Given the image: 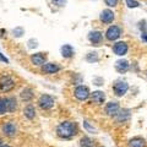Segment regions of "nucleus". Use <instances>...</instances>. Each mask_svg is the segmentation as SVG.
<instances>
[{
  "label": "nucleus",
  "mask_w": 147,
  "mask_h": 147,
  "mask_svg": "<svg viewBox=\"0 0 147 147\" xmlns=\"http://www.w3.org/2000/svg\"><path fill=\"white\" fill-rule=\"evenodd\" d=\"M57 134L63 139H70L77 134V125L72 121H63L57 127Z\"/></svg>",
  "instance_id": "f257e3e1"
},
{
  "label": "nucleus",
  "mask_w": 147,
  "mask_h": 147,
  "mask_svg": "<svg viewBox=\"0 0 147 147\" xmlns=\"http://www.w3.org/2000/svg\"><path fill=\"white\" fill-rule=\"evenodd\" d=\"M15 88V81L11 76L3 75L0 77V91L1 92H10Z\"/></svg>",
  "instance_id": "f03ea898"
},
{
  "label": "nucleus",
  "mask_w": 147,
  "mask_h": 147,
  "mask_svg": "<svg viewBox=\"0 0 147 147\" xmlns=\"http://www.w3.org/2000/svg\"><path fill=\"white\" fill-rule=\"evenodd\" d=\"M127 90H129V85H127L126 81L119 80L113 85V92L115 96H118V97H123V96L127 92Z\"/></svg>",
  "instance_id": "7ed1b4c3"
},
{
  "label": "nucleus",
  "mask_w": 147,
  "mask_h": 147,
  "mask_svg": "<svg viewBox=\"0 0 147 147\" xmlns=\"http://www.w3.org/2000/svg\"><path fill=\"white\" fill-rule=\"evenodd\" d=\"M121 36V28L117 25H113L108 27V30L105 31V38L110 42H113V40H117L119 37Z\"/></svg>",
  "instance_id": "20e7f679"
},
{
  "label": "nucleus",
  "mask_w": 147,
  "mask_h": 147,
  "mask_svg": "<svg viewBox=\"0 0 147 147\" xmlns=\"http://www.w3.org/2000/svg\"><path fill=\"white\" fill-rule=\"evenodd\" d=\"M74 96H75L79 100H86L91 96V92H90V90H88V87L87 86L80 85V86L76 87L75 91H74Z\"/></svg>",
  "instance_id": "39448f33"
},
{
  "label": "nucleus",
  "mask_w": 147,
  "mask_h": 147,
  "mask_svg": "<svg viewBox=\"0 0 147 147\" xmlns=\"http://www.w3.org/2000/svg\"><path fill=\"white\" fill-rule=\"evenodd\" d=\"M54 102H55L54 98L52 97V96H49V94H42V96L39 97V99H38L39 107L42 108V109H44V110L53 108Z\"/></svg>",
  "instance_id": "423d86ee"
},
{
  "label": "nucleus",
  "mask_w": 147,
  "mask_h": 147,
  "mask_svg": "<svg viewBox=\"0 0 147 147\" xmlns=\"http://www.w3.org/2000/svg\"><path fill=\"white\" fill-rule=\"evenodd\" d=\"M104 112L108 117H117L118 113L120 112V105H119L118 102H109L105 104Z\"/></svg>",
  "instance_id": "0eeeda50"
},
{
  "label": "nucleus",
  "mask_w": 147,
  "mask_h": 147,
  "mask_svg": "<svg viewBox=\"0 0 147 147\" xmlns=\"http://www.w3.org/2000/svg\"><path fill=\"white\" fill-rule=\"evenodd\" d=\"M114 18H115V13L110 10V9H104L99 15V20L102 21L103 24H107V25L112 24L114 21Z\"/></svg>",
  "instance_id": "6e6552de"
},
{
  "label": "nucleus",
  "mask_w": 147,
  "mask_h": 147,
  "mask_svg": "<svg viewBox=\"0 0 147 147\" xmlns=\"http://www.w3.org/2000/svg\"><path fill=\"white\" fill-rule=\"evenodd\" d=\"M59 70H61V66L58 65L57 63H45L42 66V72L47 74V75H52V74H57Z\"/></svg>",
  "instance_id": "1a4fd4ad"
},
{
  "label": "nucleus",
  "mask_w": 147,
  "mask_h": 147,
  "mask_svg": "<svg viewBox=\"0 0 147 147\" xmlns=\"http://www.w3.org/2000/svg\"><path fill=\"white\" fill-rule=\"evenodd\" d=\"M3 132H4V135H6L9 137H12V136H15L16 135V132H17V127L16 125L13 124L12 121H9V123H5L3 125Z\"/></svg>",
  "instance_id": "9d476101"
},
{
  "label": "nucleus",
  "mask_w": 147,
  "mask_h": 147,
  "mask_svg": "<svg viewBox=\"0 0 147 147\" xmlns=\"http://www.w3.org/2000/svg\"><path fill=\"white\" fill-rule=\"evenodd\" d=\"M31 61L33 65L37 66H40V65H44L45 61H47V55L44 53H36V54H32L31 55Z\"/></svg>",
  "instance_id": "9b49d317"
},
{
  "label": "nucleus",
  "mask_w": 147,
  "mask_h": 147,
  "mask_svg": "<svg viewBox=\"0 0 147 147\" xmlns=\"http://www.w3.org/2000/svg\"><path fill=\"white\" fill-rule=\"evenodd\" d=\"M88 40L92 44L98 45L103 40V33L100 31H91L88 33Z\"/></svg>",
  "instance_id": "f8f14e48"
},
{
  "label": "nucleus",
  "mask_w": 147,
  "mask_h": 147,
  "mask_svg": "<svg viewBox=\"0 0 147 147\" xmlns=\"http://www.w3.org/2000/svg\"><path fill=\"white\" fill-rule=\"evenodd\" d=\"M127 44L125 42H118L113 45V52L115 55H119V57H123V55H125L127 53Z\"/></svg>",
  "instance_id": "ddd939ff"
},
{
  "label": "nucleus",
  "mask_w": 147,
  "mask_h": 147,
  "mask_svg": "<svg viewBox=\"0 0 147 147\" xmlns=\"http://www.w3.org/2000/svg\"><path fill=\"white\" fill-rule=\"evenodd\" d=\"M91 99L96 104H103L105 100V94L102 91H94L91 93Z\"/></svg>",
  "instance_id": "4468645a"
},
{
  "label": "nucleus",
  "mask_w": 147,
  "mask_h": 147,
  "mask_svg": "<svg viewBox=\"0 0 147 147\" xmlns=\"http://www.w3.org/2000/svg\"><path fill=\"white\" fill-rule=\"evenodd\" d=\"M129 69H130V64L125 59H120V60H118L115 63V70L119 74H125Z\"/></svg>",
  "instance_id": "2eb2a0df"
},
{
  "label": "nucleus",
  "mask_w": 147,
  "mask_h": 147,
  "mask_svg": "<svg viewBox=\"0 0 147 147\" xmlns=\"http://www.w3.org/2000/svg\"><path fill=\"white\" fill-rule=\"evenodd\" d=\"M33 96H34V92H33V90H32L31 87H26V88L22 90L21 93H20L21 99L25 100V102H30V100L33 98Z\"/></svg>",
  "instance_id": "dca6fc26"
},
{
  "label": "nucleus",
  "mask_w": 147,
  "mask_h": 147,
  "mask_svg": "<svg viewBox=\"0 0 147 147\" xmlns=\"http://www.w3.org/2000/svg\"><path fill=\"white\" fill-rule=\"evenodd\" d=\"M129 147H146V141L144 137L136 136L129 141Z\"/></svg>",
  "instance_id": "f3484780"
},
{
  "label": "nucleus",
  "mask_w": 147,
  "mask_h": 147,
  "mask_svg": "<svg viewBox=\"0 0 147 147\" xmlns=\"http://www.w3.org/2000/svg\"><path fill=\"white\" fill-rule=\"evenodd\" d=\"M6 108H7V112H15L17 109V100L15 97H6Z\"/></svg>",
  "instance_id": "a211bd4d"
},
{
  "label": "nucleus",
  "mask_w": 147,
  "mask_h": 147,
  "mask_svg": "<svg viewBox=\"0 0 147 147\" xmlns=\"http://www.w3.org/2000/svg\"><path fill=\"white\" fill-rule=\"evenodd\" d=\"M115 118H117V121H118V123H121V121L124 123V121L129 120V119H130V110H129V109H123V110H120Z\"/></svg>",
  "instance_id": "6ab92c4d"
},
{
  "label": "nucleus",
  "mask_w": 147,
  "mask_h": 147,
  "mask_svg": "<svg viewBox=\"0 0 147 147\" xmlns=\"http://www.w3.org/2000/svg\"><path fill=\"white\" fill-rule=\"evenodd\" d=\"M61 55L64 58H66V59L74 57V48L71 47L70 44H64L61 47Z\"/></svg>",
  "instance_id": "aec40b11"
},
{
  "label": "nucleus",
  "mask_w": 147,
  "mask_h": 147,
  "mask_svg": "<svg viewBox=\"0 0 147 147\" xmlns=\"http://www.w3.org/2000/svg\"><path fill=\"white\" fill-rule=\"evenodd\" d=\"M24 114H25V117H26L27 119L32 120V119L36 117V109H34V107H33L32 104L26 105L25 109H24Z\"/></svg>",
  "instance_id": "412c9836"
},
{
  "label": "nucleus",
  "mask_w": 147,
  "mask_h": 147,
  "mask_svg": "<svg viewBox=\"0 0 147 147\" xmlns=\"http://www.w3.org/2000/svg\"><path fill=\"white\" fill-rule=\"evenodd\" d=\"M80 146L81 147H93V141L88 136H84L80 140Z\"/></svg>",
  "instance_id": "4be33fe9"
},
{
  "label": "nucleus",
  "mask_w": 147,
  "mask_h": 147,
  "mask_svg": "<svg viewBox=\"0 0 147 147\" xmlns=\"http://www.w3.org/2000/svg\"><path fill=\"white\" fill-rule=\"evenodd\" d=\"M86 60L88 61V63H97L99 60V58H98V53H88L86 55Z\"/></svg>",
  "instance_id": "5701e85b"
},
{
  "label": "nucleus",
  "mask_w": 147,
  "mask_h": 147,
  "mask_svg": "<svg viewBox=\"0 0 147 147\" xmlns=\"http://www.w3.org/2000/svg\"><path fill=\"white\" fill-rule=\"evenodd\" d=\"M6 112H7L6 99L5 98H0V115H1V114H5Z\"/></svg>",
  "instance_id": "b1692460"
},
{
  "label": "nucleus",
  "mask_w": 147,
  "mask_h": 147,
  "mask_svg": "<svg viewBox=\"0 0 147 147\" xmlns=\"http://www.w3.org/2000/svg\"><path fill=\"white\" fill-rule=\"evenodd\" d=\"M125 4L130 9H135V7H139L140 6V3L136 1V0H125Z\"/></svg>",
  "instance_id": "393cba45"
},
{
  "label": "nucleus",
  "mask_w": 147,
  "mask_h": 147,
  "mask_svg": "<svg viewBox=\"0 0 147 147\" xmlns=\"http://www.w3.org/2000/svg\"><path fill=\"white\" fill-rule=\"evenodd\" d=\"M24 28H22V27H16L15 30L12 31V33H13V36L15 37H21L22 34H24Z\"/></svg>",
  "instance_id": "a878e982"
},
{
  "label": "nucleus",
  "mask_w": 147,
  "mask_h": 147,
  "mask_svg": "<svg viewBox=\"0 0 147 147\" xmlns=\"http://www.w3.org/2000/svg\"><path fill=\"white\" fill-rule=\"evenodd\" d=\"M104 3H105V5H108L109 7H114L118 5L119 0H104Z\"/></svg>",
  "instance_id": "bb28decb"
},
{
  "label": "nucleus",
  "mask_w": 147,
  "mask_h": 147,
  "mask_svg": "<svg viewBox=\"0 0 147 147\" xmlns=\"http://www.w3.org/2000/svg\"><path fill=\"white\" fill-rule=\"evenodd\" d=\"M66 1L67 0H53V5H55V6H59V7H61V6H64L66 4Z\"/></svg>",
  "instance_id": "cd10ccee"
},
{
  "label": "nucleus",
  "mask_w": 147,
  "mask_h": 147,
  "mask_svg": "<svg viewBox=\"0 0 147 147\" xmlns=\"http://www.w3.org/2000/svg\"><path fill=\"white\" fill-rule=\"evenodd\" d=\"M84 126H85L88 131H91V132H96V129H94V127H92V126H90V125H88V123H87V121H84Z\"/></svg>",
  "instance_id": "c85d7f7f"
},
{
  "label": "nucleus",
  "mask_w": 147,
  "mask_h": 147,
  "mask_svg": "<svg viewBox=\"0 0 147 147\" xmlns=\"http://www.w3.org/2000/svg\"><path fill=\"white\" fill-rule=\"evenodd\" d=\"M28 47L30 48H36L37 47V42H36V40H33V39H31V40H28Z\"/></svg>",
  "instance_id": "c756f323"
},
{
  "label": "nucleus",
  "mask_w": 147,
  "mask_h": 147,
  "mask_svg": "<svg viewBox=\"0 0 147 147\" xmlns=\"http://www.w3.org/2000/svg\"><path fill=\"white\" fill-rule=\"evenodd\" d=\"M0 61H3V63H9V60H7V58H5L4 55L0 53Z\"/></svg>",
  "instance_id": "7c9ffc66"
},
{
  "label": "nucleus",
  "mask_w": 147,
  "mask_h": 147,
  "mask_svg": "<svg viewBox=\"0 0 147 147\" xmlns=\"http://www.w3.org/2000/svg\"><path fill=\"white\" fill-rule=\"evenodd\" d=\"M141 39L145 40V42H147V33H142L141 34Z\"/></svg>",
  "instance_id": "2f4dec72"
},
{
  "label": "nucleus",
  "mask_w": 147,
  "mask_h": 147,
  "mask_svg": "<svg viewBox=\"0 0 147 147\" xmlns=\"http://www.w3.org/2000/svg\"><path fill=\"white\" fill-rule=\"evenodd\" d=\"M0 147H10V146H9V145H1Z\"/></svg>",
  "instance_id": "473e14b6"
},
{
  "label": "nucleus",
  "mask_w": 147,
  "mask_h": 147,
  "mask_svg": "<svg viewBox=\"0 0 147 147\" xmlns=\"http://www.w3.org/2000/svg\"><path fill=\"white\" fill-rule=\"evenodd\" d=\"M0 146H1V140H0Z\"/></svg>",
  "instance_id": "72a5a7b5"
},
{
  "label": "nucleus",
  "mask_w": 147,
  "mask_h": 147,
  "mask_svg": "<svg viewBox=\"0 0 147 147\" xmlns=\"http://www.w3.org/2000/svg\"><path fill=\"white\" fill-rule=\"evenodd\" d=\"M146 76H147V71H146Z\"/></svg>",
  "instance_id": "f704fd0d"
}]
</instances>
